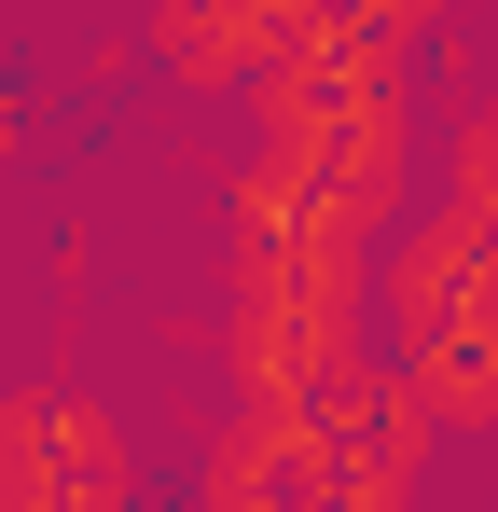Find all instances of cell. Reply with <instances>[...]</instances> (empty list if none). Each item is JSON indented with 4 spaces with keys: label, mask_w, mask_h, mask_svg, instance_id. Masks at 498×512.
I'll return each mask as SVG.
<instances>
[{
    "label": "cell",
    "mask_w": 498,
    "mask_h": 512,
    "mask_svg": "<svg viewBox=\"0 0 498 512\" xmlns=\"http://www.w3.org/2000/svg\"><path fill=\"white\" fill-rule=\"evenodd\" d=\"M332 14H346V0H332Z\"/></svg>",
    "instance_id": "cell-6"
},
{
    "label": "cell",
    "mask_w": 498,
    "mask_h": 512,
    "mask_svg": "<svg viewBox=\"0 0 498 512\" xmlns=\"http://www.w3.org/2000/svg\"><path fill=\"white\" fill-rule=\"evenodd\" d=\"M402 388L429 402V429H498V291H471L402 346Z\"/></svg>",
    "instance_id": "cell-4"
},
{
    "label": "cell",
    "mask_w": 498,
    "mask_h": 512,
    "mask_svg": "<svg viewBox=\"0 0 498 512\" xmlns=\"http://www.w3.org/2000/svg\"><path fill=\"white\" fill-rule=\"evenodd\" d=\"M194 512H332V443L305 402H236L194 457Z\"/></svg>",
    "instance_id": "cell-3"
},
{
    "label": "cell",
    "mask_w": 498,
    "mask_h": 512,
    "mask_svg": "<svg viewBox=\"0 0 498 512\" xmlns=\"http://www.w3.org/2000/svg\"><path fill=\"white\" fill-rule=\"evenodd\" d=\"M332 0H153L139 14V42H153V70L180 97H263L305 42H319Z\"/></svg>",
    "instance_id": "cell-2"
},
{
    "label": "cell",
    "mask_w": 498,
    "mask_h": 512,
    "mask_svg": "<svg viewBox=\"0 0 498 512\" xmlns=\"http://www.w3.org/2000/svg\"><path fill=\"white\" fill-rule=\"evenodd\" d=\"M0 167H14V84H0Z\"/></svg>",
    "instance_id": "cell-5"
},
{
    "label": "cell",
    "mask_w": 498,
    "mask_h": 512,
    "mask_svg": "<svg viewBox=\"0 0 498 512\" xmlns=\"http://www.w3.org/2000/svg\"><path fill=\"white\" fill-rule=\"evenodd\" d=\"M0 512H125V429L70 388H0Z\"/></svg>",
    "instance_id": "cell-1"
}]
</instances>
